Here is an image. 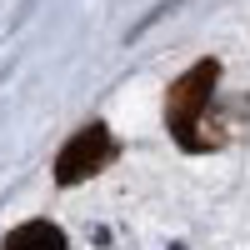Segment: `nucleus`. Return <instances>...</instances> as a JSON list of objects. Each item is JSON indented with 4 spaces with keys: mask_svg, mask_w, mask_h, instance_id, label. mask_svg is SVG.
<instances>
[{
    "mask_svg": "<svg viewBox=\"0 0 250 250\" xmlns=\"http://www.w3.org/2000/svg\"><path fill=\"white\" fill-rule=\"evenodd\" d=\"M215 80H220V65L215 60H200V65H190L170 85L165 120H170V135L185 145V150H205V145H210V135H205V105H210Z\"/></svg>",
    "mask_w": 250,
    "mask_h": 250,
    "instance_id": "nucleus-1",
    "label": "nucleus"
},
{
    "mask_svg": "<svg viewBox=\"0 0 250 250\" xmlns=\"http://www.w3.org/2000/svg\"><path fill=\"white\" fill-rule=\"evenodd\" d=\"M115 155V140L105 125H85V130H75L70 145L55 155V180L60 185H80V180H90L95 170H105Z\"/></svg>",
    "mask_w": 250,
    "mask_h": 250,
    "instance_id": "nucleus-2",
    "label": "nucleus"
},
{
    "mask_svg": "<svg viewBox=\"0 0 250 250\" xmlns=\"http://www.w3.org/2000/svg\"><path fill=\"white\" fill-rule=\"evenodd\" d=\"M0 250H70V240L60 235L50 220H30V225H15Z\"/></svg>",
    "mask_w": 250,
    "mask_h": 250,
    "instance_id": "nucleus-3",
    "label": "nucleus"
}]
</instances>
